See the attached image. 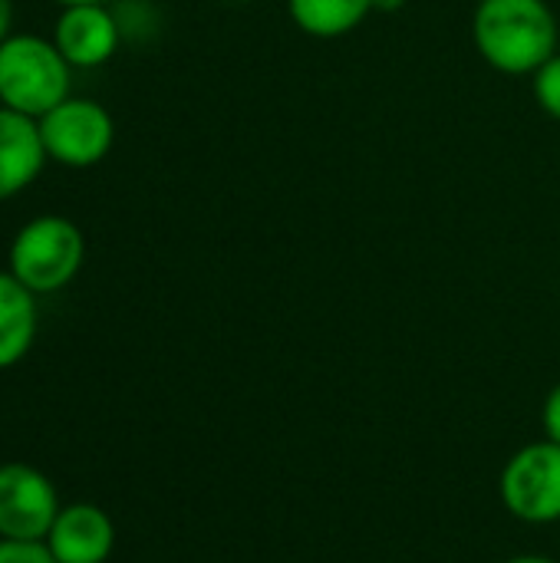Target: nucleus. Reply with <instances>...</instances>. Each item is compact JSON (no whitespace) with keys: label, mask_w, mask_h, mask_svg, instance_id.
Here are the masks:
<instances>
[{"label":"nucleus","mask_w":560,"mask_h":563,"mask_svg":"<svg viewBox=\"0 0 560 563\" xmlns=\"http://www.w3.org/2000/svg\"><path fill=\"white\" fill-rule=\"evenodd\" d=\"M83 257V231L63 214H40L17 231L10 244V274L36 297L56 294L79 274Z\"/></svg>","instance_id":"7ed1b4c3"},{"label":"nucleus","mask_w":560,"mask_h":563,"mask_svg":"<svg viewBox=\"0 0 560 563\" xmlns=\"http://www.w3.org/2000/svg\"><path fill=\"white\" fill-rule=\"evenodd\" d=\"M69 63L53 40L10 33L0 43V106L40 119L69 99Z\"/></svg>","instance_id":"f03ea898"},{"label":"nucleus","mask_w":560,"mask_h":563,"mask_svg":"<svg viewBox=\"0 0 560 563\" xmlns=\"http://www.w3.org/2000/svg\"><path fill=\"white\" fill-rule=\"evenodd\" d=\"M59 7H76V3H102V0H56Z\"/></svg>","instance_id":"a211bd4d"},{"label":"nucleus","mask_w":560,"mask_h":563,"mask_svg":"<svg viewBox=\"0 0 560 563\" xmlns=\"http://www.w3.org/2000/svg\"><path fill=\"white\" fill-rule=\"evenodd\" d=\"M502 563H558L551 561V558H545V554H518V558H508V561Z\"/></svg>","instance_id":"f3484780"},{"label":"nucleus","mask_w":560,"mask_h":563,"mask_svg":"<svg viewBox=\"0 0 560 563\" xmlns=\"http://www.w3.org/2000/svg\"><path fill=\"white\" fill-rule=\"evenodd\" d=\"M287 10L307 36L337 40L353 33L373 13V0H287Z\"/></svg>","instance_id":"9b49d317"},{"label":"nucleus","mask_w":560,"mask_h":563,"mask_svg":"<svg viewBox=\"0 0 560 563\" xmlns=\"http://www.w3.org/2000/svg\"><path fill=\"white\" fill-rule=\"evenodd\" d=\"M403 7H406V0H373V10H380V13H396Z\"/></svg>","instance_id":"dca6fc26"},{"label":"nucleus","mask_w":560,"mask_h":563,"mask_svg":"<svg viewBox=\"0 0 560 563\" xmlns=\"http://www.w3.org/2000/svg\"><path fill=\"white\" fill-rule=\"evenodd\" d=\"M53 43L69 66H102L119 49V23L102 3L63 7Z\"/></svg>","instance_id":"6e6552de"},{"label":"nucleus","mask_w":560,"mask_h":563,"mask_svg":"<svg viewBox=\"0 0 560 563\" xmlns=\"http://www.w3.org/2000/svg\"><path fill=\"white\" fill-rule=\"evenodd\" d=\"M472 36L498 73L535 76L558 53V16L548 0H479Z\"/></svg>","instance_id":"f257e3e1"},{"label":"nucleus","mask_w":560,"mask_h":563,"mask_svg":"<svg viewBox=\"0 0 560 563\" xmlns=\"http://www.w3.org/2000/svg\"><path fill=\"white\" fill-rule=\"evenodd\" d=\"M36 294L0 271V369L17 366L36 340Z\"/></svg>","instance_id":"9d476101"},{"label":"nucleus","mask_w":560,"mask_h":563,"mask_svg":"<svg viewBox=\"0 0 560 563\" xmlns=\"http://www.w3.org/2000/svg\"><path fill=\"white\" fill-rule=\"evenodd\" d=\"M0 563H56L43 541H0Z\"/></svg>","instance_id":"ddd939ff"},{"label":"nucleus","mask_w":560,"mask_h":563,"mask_svg":"<svg viewBox=\"0 0 560 563\" xmlns=\"http://www.w3.org/2000/svg\"><path fill=\"white\" fill-rule=\"evenodd\" d=\"M46 158L66 168H89L102 162L112 148L116 125L112 115L96 99H63L46 115L36 119Z\"/></svg>","instance_id":"39448f33"},{"label":"nucleus","mask_w":560,"mask_h":563,"mask_svg":"<svg viewBox=\"0 0 560 563\" xmlns=\"http://www.w3.org/2000/svg\"><path fill=\"white\" fill-rule=\"evenodd\" d=\"M46 162L36 119L0 106V201L23 191Z\"/></svg>","instance_id":"1a4fd4ad"},{"label":"nucleus","mask_w":560,"mask_h":563,"mask_svg":"<svg viewBox=\"0 0 560 563\" xmlns=\"http://www.w3.org/2000/svg\"><path fill=\"white\" fill-rule=\"evenodd\" d=\"M59 508L56 488L40 468L0 465V541H46Z\"/></svg>","instance_id":"423d86ee"},{"label":"nucleus","mask_w":560,"mask_h":563,"mask_svg":"<svg viewBox=\"0 0 560 563\" xmlns=\"http://www.w3.org/2000/svg\"><path fill=\"white\" fill-rule=\"evenodd\" d=\"M535 99L538 106L560 122V53H554L538 73H535Z\"/></svg>","instance_id":"f8f14e48"},{"label":"nucleus","mask_w":560,"mask_h":563,"mask_svg":"<svg viewBox=\"0 0 560 563\" xmlns=\"http://www.w3.org/2000/svg\"><path fill=\"white\" fill-rule=\"evenodd\" d=\"M541 429H545V439H548V442H558L560 445V383L548 393V399H545Z\"/></svg>","instance_id":"4468645a"},{"label":"nucleus","mask_w":560,"mask_h":563,"mask_svg":"<svg viewBox=\"0 0 560 563\" xmlns=\"http://www.w3.org/2000/svg\"><path fill=\"white\" fill-rule=\"evenodd\" d=\"M505 508L525 525H554L560 521V445L531 442L518 449L498 482Z\"/></svg>","instance_id":"20e7f679"},{"label":"nucleus","mask_w":560,"mask_h":563,"mask_svg":"<svg viewBox=\"0 0 560 563\" xmlns=\"http://www.w3.org/2000/svg\"><path fill=\"white\" fill-rule=\"evenodd\" d=\"M56 563H106L116 548V525L99 505H66L59 508L46 541Z\"/></svg>","instance_id":"0eeeda50"},{"label":"nucleus","mask_w":560,"mask_h":563,"mask_svg":"<svg viewBox=\"0 0 560 563\" xmlns=\"http://www.w3.org/2000/svg\"><path fill=\"white\" fill-rule=\"evenodd\" d=\"M10 23H13V3L0 0V43L10 36Z\"/></svg>","instance_id":"2eb2a0df"}]
</instances>
